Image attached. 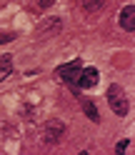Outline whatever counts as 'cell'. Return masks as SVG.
I'll return each instance as SVG.
<instances>
[{"label":"cell","instance_id":"ba28073f","mask_svg":"<svg viewBox=\"0 0 135 155\" xmlns=\"http://www.w3.org/2000/svg\"><path fill=\"white\" fill-rule=\"evenodd\" d=\"M80 3H83V8L88 13H98V10L105 8V0H80Z\"/></svg>","mask_w":135,"mask_h":155},{"label":"cell","instance_id":"8992f818","mask_svg":"<svg viewBox=\"0 0 135 155\" xmlns=\"http://www.w3.org/2000/svg\"><path fill=\"white\" fill-rule=\"evenodd\" d=\"M60 18H50V20H48V23H43L40 28H38V35H40V38H53L58 30H60Z\"/></svg>","mask_w":135,"mask_h":155},{"label":"cell","instance_id":"30bf717a","mask_svg":"<svg viewBox=\"0 0 135 155\" xmlns=\"http://www.w3.org/2000/svg\"><path fill=\"white\" fill-rule=\"evenodd\" d=\"M128 145H130V140H120L118 145H115V150H118V153H125V150H128Z\"/></svg>","mask_w":135,"mask_h":155},{"label":"cell","instance_id":"9c48e42d","mask_svg":"<svg viewBox=\"0 0 135 155\" xmlns=\"http://www.w3.org/2000/svg\"><path fill=\"white\" fill-rule=\"evenodd\" d=\"M10 73H13V68H10V63H5V65H0V83H3V80H5V78L10 75Z\"/></svg>","mask_w":135,"mask_h":155},{"label":"cell","instance_id":"3957f363","mask_svg":"<svg viewBox=\"0 0 135 155\" xmlns=\"http://www.w3.org/2000/svg\"><path fill=\"white\" fill-rule=\"evenodd\" d=\"M65 135V125L63 123H58V120H50V123H45V128H43V140L48 143V145H53V143H58Z\"/></svg>","mask_w":135,"mask_h":155},{"label":"cell","instance_id":"277c9868","mask_svg":"<svg viewBox=\"0 0 135 155\" xmlns=\"http://www.w3.org/2000/svg\"><path fill=\"white\" fill-rule=\"evenodd\" d=\"M120 28L128 33L135 30V5H125L120 10Z\"/></svg>","mask_w":135,"mask_h":155},{"label":"cell","instance_id":"8fae6325","mask_svg":"<svg viewBox=\"0 0 135 155\" xmlns=\"http://www.w3.org/2000/svg\"><path fill=\"white\" fill-rule=\"evenodd\" d=\"M13 38H15L13 33H0V45H3V43H10Z\"/></svg>","mask_w":135,"mask_h":155},{"label":"cell","instance_id":"7a4b0ae2","mask_svg":"<svg viewBox=\"0 0 135 155\" xmlns=\"http://www.w3.org/2000/svg\"><path fill=\"white\" fill-rule=\"evenodd\" d=\"M80 70H83V63L80 60H73L70 65H63L58 68V78L65 80L68 85H73V88H78V78H80Z\"/></svg>","mask_w":135,"mask_h":155},{"label":"cell","instance_id":"6da1fadb","mask_svg":"<svg viewBox=\"0 0 135 155\" xmlns=\"http://www.w3.org/2000/svg\"><path fill=\"white\" fill-rule=\"evenodd\" d=\"M108 103L115 115H128L130 110V103H128V95H125V90L120 88V85H110L108 88Z\"/></svg>","mask_w":135,"mask_h":155},{"label":"cell","instance_id":"7c38bea8","mask_svg":"<svg viewBox=\"0 0 135 155\" xmlns=\"http://www.w3.org/2000/svg\"><path fill=\"white\" fill-rule=\"evenodd\" d=\"M35 3H38V5H40L43 10H45V8H50V5L55 3V0H35Z\"/></svg>","mask_w":135,"mask_h":155},{"label":"cell","instance_id":"52a82bcc","mask_svg":"<svg viewBox=\"0 0 135 155\" xmlns=\"http://www.w3.org/2000/svg\"><path fill=\"white\" fill-rule=\"evenodd\" d=\"M83 110H85V115L93 120V123H100V115H98V108L93 105V100H83Z\"/></svg>","mask_w":135,"mask_h":155},{"label":"cell","instance_id":"5b68a950","mask_svg":"<svg viewBox=\"0 0 135 155\" xmlns=\"http://www.w3.org/2000/svg\"><path fill=\"white\" fill-rule=\"evenodd\" d=\"M78 85H80V88H95V85H98V70H95V68H85V70H80Z\"/></svg>","mask_w":135,"mask_h":155}]
</instances>
